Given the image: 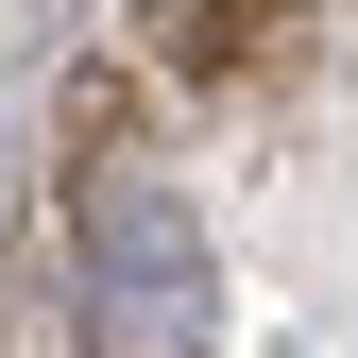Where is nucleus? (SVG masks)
<instances>
[{
	"label": "nucleus",
	"mask_w": 358,
	"mask_h": 358,
	"mask_svg": "<svg viewBox=\"0 0 358 358\" xmlns=\"http://www.w3.org/2000/svg\"><path fill=\"white\" fill-rule=\"evenodd\" d=\"M69 239H85V324H103V341H171V324H188L205 239H188V205H171L137 154H85L69 171Z\"/></svg>",
	"instance_id": "nucleus-1"
}]
</instances>
